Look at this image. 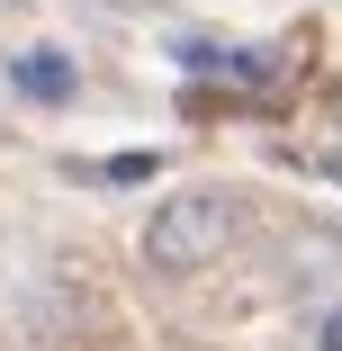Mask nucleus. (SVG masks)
<instances>
[{
  "instance_id": "1",
  "label": "nucleus",
  "mask_w": 342,
  "mask_h": 351,
  "mask_svg": "<svg viewBox=\"0 0 342 351\" xmlns=\"http://www.w3.org/2000/svg\"><path fill=\"white\" fill-rule=\"evenodd\" d=\"M234 217H243V207H234L225 189H171L154 217H145V270L198 279V270L234 243Z\"/></svg>"
},
{
  "instance_id": "2",
  "label": "nucleus",
  "mask_w": 342,
  "mask_h": 351,
  "mask_svg": "<svg viewBox=\"0 0 342 351\" xmlns=\"http://www.w3.org/2000/svg\"><path fill=\"white\" fill-rule=\"evenodd\" d=\"M10 90L36 99V108H63V99L82 90V73H73V54H63V45H27V54H10Z\"/></svg>"
},
{
  "instance_id": "3",
  "label": "nucleus",
  "mask_w": 342,
  "mask_h": 351,
  "mask_svg": "<svg viewBox=\"0 0 342 351\" xmlns=\"http://www.w3.org/2000/svg\"><path fill=\"white\" fill-rule=\"evenodd\" d=\"M315 342H324V351H342V306L324 315V333H315Z\"/></svg>"
}]
</instances>
